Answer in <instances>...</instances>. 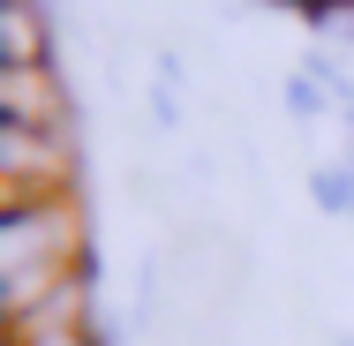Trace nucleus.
<instances>
[{
    "label": "nucleus",
    "instance_id": "nucleus-1",
    "mask_svg": "<svg viewBox=\"0 0 354 346\" xmlns=\"http://www.w3.org/2000/svg\"><path fill=\"white\" fill-rule=\"evenodd\" d=\"M8 68H38V15H30V0H8Z\"/></svg>",
    "mask_w": 354,
    "mask_h": 346
}]
</instances>
